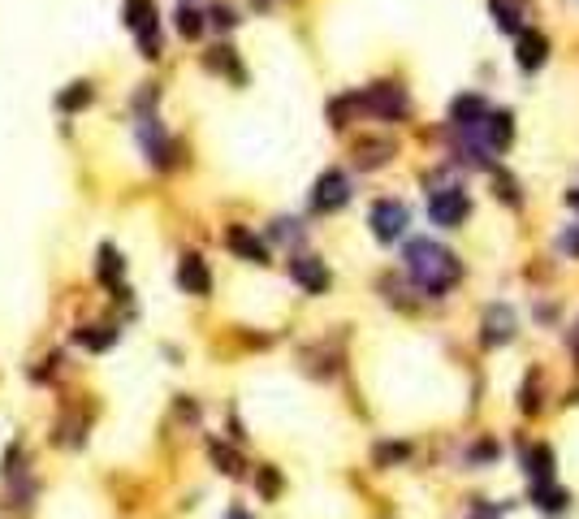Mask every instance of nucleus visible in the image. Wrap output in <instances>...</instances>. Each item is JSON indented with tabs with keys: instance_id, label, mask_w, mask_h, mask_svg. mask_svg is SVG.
Returning a JSON list of instances; mask_svg holds the SVG:
<instances>
[{
	"instance_id": "2f4dec72",
	"label": "nucleus",
	"mask_w": 579,
	"mask_h": 519,
	"mask_svg": "<svg viewBox=\"0 0 579 519\" xmlns=\"http://www.w3.org/2000/svg\"><path fill=\"white\" fill-rule=\"evenodd\" d=\"M225 519H251V515H247L242 506H234V511H229V515H225Z\"/></svg>"
},
{
	"instance_id": "c756f323",
	"label": "nucleus",
	"mask_w": 579,
	"mask_h": 519,
	"mask_svg": "<svg viewBox=\"0 0 579 519\" xmlns=\"http://www.w3.org/2000/svg\"><path fill=\"white\" fill-rule=\"evenodd\" d=\"M540 407V399H537V381H528L523 385V411H537Z\"/></svg>"
},
{
	"instance_id": "a211bd4d",
	"label": "nucleus",
	"mask_w": 579,
	"mask_h": 519,
	"mask_svg": "<svg viewBox=\"0 0 579 519\" xmlns=\"http://www.w3.org/2000/svg\"><path fill=\"white\" fill-rule=\"evenodd\" d=\"M489 14H493V22H498V31H506V35H519L523 31L519 5H510V0H489Z\"/></svg>"
},
{
	"instance_id": "aec40b11",
	"label": "nucleus",
	"mask_w": 579,
	"mask_h": 519,
	"mask_svg": "<svg viewBox=\"0 0 579 519\" xmlns=\"http://www.w3.org/2000/svg\"><path fill=\"white\" fill-rule=\"evenodd\" d=\"M528 477H532V485L554 480V450H549V446H532V450H528Z\"/></svg>"
},
{
	"instance_id": "0eeeda50",
	"label": "nucleus",
	"mask_w": 579,
	"mask_h": 519,
	"mask_svg": "<svg viewBox=\"0 0 579 519\" xmlns=\"http://www.w3.org/2000/svg\"><path fill=\"white\" fill-rule=\"evenodd\" d=\"M290 278L299 281L307 295H324L329 290V269H324V260H316V256H294L290 260Z\"/></svg>"
},
{
	"instance_id": "9d476101",
	"label": "nucleus",
	"mask_w": 579,
	"mask_h": 519,
	"mask_svg": "<svg viewBox=\"0 0 579 519\" xmlns=\"http://www.w3.org/2000/svg\"><path fill=\"white\" fill-rule=\"evenodd\" d=\"M178 286L186 290V295H212V273H208V260L182 256V264H178Z\"/></svg>"
},
{
	"instance_id": "412c9836",
	"label": "nucleus",
	"mask_w": 579,
	"mask_h": 519,
	"mask_svg": "<svg viewBox=\"0 0 579 519\" xmlns=\"http://www.w3.org/2000/svg\"><path fill=\"white\" fill-rule=\"evenodd\" d=\"M208 455L217 459V467L225 472V477H242V472H247V463H242L238 450H229V446H225V441H217V438L208 441Z\"/></svg>"
},
{
	"instance_id": "bb28decb",
	"label": "nucleus",
	"mask_w": 579,
	"mask_h": 519,
	"mask_svg": "<svg viewBox=\"0 0 579 519\" xmlns=\"http://www.w3.org/2000/svg\"><path fill=\"white\" fill-rule=\"evenodd\" d=\"M277 489H281L277 467H260V494L264 498H277Z\"/></svg>"
},
{
	"instance_id": "1a4fd4ad",
	"label": "nucleus",
	"mask_w": 579,
	"mask_h": 519,
	"mask_svg": "<svg viewBox=\"0 0 579 519\" xmlns=\"http://www.w3.org/2000/svg\"><path fill=\"white\" fill-rule=\"evenodd\" d=\"M484 346H506V342L515 338V312L506 307V303H498V307H489L484 312Z\"/></svg>"
},
{
	"instance_id": "393cba45",
	"label": "nucleus",
	"mask_w": 579,
	"mask_h": 519,
	"mask_svg": "<svg viewBox=\"0 0 579 519\" xmlns=\"http://www.w3.org/2000/svg\"><path fill=\"white\" fill-rule=\"evenodd\" d=\"M406 455H411V446H406V441H380V446H377V463H380V467L402 463Z\"/></svg>"
},
{
	"instance_id": "c85d7f7f",
	"label": "nucleus",
	"mask_w": 579,
	"mask_h": 519,
	"mask_svg": "<svg viewBox=\"0 0 579 519\" xmlns=\"http://www.w3.org/2000/svg\"><path fill=\"white\" fill-rule=\"evenodd\" d=\"M273 225H277V230H273L277 239H299V234H303L299 221H273Z\"/></svg>"
},
{
	"instance_id": "2eb2a0df",
	"label": "nucleus",
	"mask_w": 579,
	"mask_h": 519,
	"mask_svg": "<svg viewBox=\"0 0 579 519\" xmlns=\"http://www.w3.org/2000/svg\"><path fill=\"white\" fill-rule=\"evenodd\" d=\"M389 156H394V139H385V135H380V139L355 143V165H360V169H380Z\"/></svg>"
},
{
	"instance_id": "423d86ee",
	"label": "nucleus",
	"mask_w": 579,
	"mask_h": 519,
	"mask_svg": "<svg viewBox=\"0 0 579 519\" xmlns=\"http://www.w3.org/2000/svg\"><path fill=\"white\" fill-rule=\"evenodd\" d=\"M368 225H372V234L380 242H394L406 234V203L398 200H377L372 203V212H368Z\"/></svg>"
},
{
	"instance_id": "ddd939ff",
	"label": "nucleus",
	"mask_w": 579,
	"mask_h": 519,
	"mask_svg": "<svg viewBox=\"0 0 579 519\" xmlns=\"http://www.w3.org/2000/svg\"><path fill=\"white\" fill-rule=\"evenodd\" d=\"M225 242H229V251L242 260H251V264H268V247H264L247 225H229V234H225Z\"/></svg>"
},
{
	"instance_id": "5701e85b",
	"label": "nucleus",
	"mask_w": 579,
	"mask_h": 519,
	"mask_svg": "<svg viewBox=\"0 0 579 519\" xmlns=\"http://www.w3.org/2000/svg\"><path fill=\"white\" fill-rule=\"evenodd\" d=\"M532 502H537L540 511H562V506L571 502V494H566V489H558L554 480H545V485H532Z\"/></svg>"
},
{
	"instance_id": "4be33fe9",
	"label": "nucleus",
	"mask_w": 579,
	"mask_h": 519,
	"mask_svg": "<svg viewBox=\"0 0 579 519\" xmlns=\"http://www.w3.org/2000/svg\"><path fill=\"white\" fill-rule=\"evenodd\" d=\"M79 342L87 351L100 355V351H108V346L117 342V329H113V325H87V329H79Z\"/></svg>"
},
{
	"instance_id": "f8f14e48",
	"label": "nucleus",
	"mask_w": 579,
	"mask_h": 519,
	"mask_svg": "<svg viewBox=\"0 0 579 519\" xmlns=\"http://www.w3.org/2000/svg\"><path fill=\"white\" fill-rule=\"evenodd\" d=\"M480 135H484V147H489V152H506L510 139H515V118H510L506 109H498V113H489V118H484Z\"/></svg>"
},
{
	"instance_id": "f257e3e1",
	"label": "nucleus",
	"mask_w": 579,
	"mask_h": 519,
	"mask_svg": "<svg viewBox=\"0 0 579 519\" xmlns=\"http://www.w3.org/2000/svg\"><path fill=\"white\" fill-rule=\"evenodd\" d=\"M406 273L416 278V286L424 295H445L462 278V260L454 251H445L441 242L416 239L406 242Z\"/></svg>"
},
{
	"instance_id": "cd10ccee",
	"label": "nucleus",
	"mask_w": 579,
	"mask_h": 519,
	"mask_svg": "<svg viewBox=\"0 0 579 519\" xmlns=\"http://www.w3.org/2000/svg\"><path fill=\"white\" fill-rule=\"evenodd\" d=\"M562 251H566V256H579V225H566V234H562Z\"/></svg>"
},
{
	"instance_id": "f03ea898",
	"label": "nucleus",
	"mask_w": 579,
	"mask_h": 519,
	"mask_svg": "<svg viewBox=\"0 0 579 519\" xmlns=\"http://www.w3.org/2000/svg\"><path fill=\"white\" fill-rule=\"evenodd\" d=\"M126 26L135 31L139 52L147 61L160 57V22H156V5L152 0H126Z\"/></svg>"
},
{
	"instance_id": "f3484780",
	"label": "nucleus",
	"mask_w": 579,
	"mask_h": 519,
	"mask_svg": "<svg viewBox=\"0 0 579 519\" xmlns=\"http://www.w3.org/2000/svg\"><path fill=\"white\" fill-rule=\"evenodd\" d=\"M91 100H96V87H91V82H70L57 96V109L61 113H82Z\"/></svg>"
},
{
	"instance_id": "39448f33",
	"label": "nucleus",
	"mask_w": 579,
	"mask_h": 519,
	"mask_svg": "<svg viewBox=\"0 0 579 519\" xmlns=\"http://www.w3.org/2000/svg\"><path fill=\"white\" fill-rule=\"evenodd\" d=\"M350 203V178L341 169H324L316 178V191H312V208L316 212H338Z\"/></svg>"
},
{
	"instance_id": "7ed1b4c3",
	"label": "nucleus",
	"mask_w": 579,
	"mask_h": 519,
	"mask_svg": "<svg viewBox=\"0 0 579 519\" xmlns=\"http://www.w3.org/2000/svg\"><path fill=\"white\" fill-rule=\"evenodd\" d=\"M360 109H368L372 118L402 121L406 113H411V100H406V91H402L398 82H372V87L360 96Z\"/></svg>"
},
{
	"instance_id": "4468645a",
	"label": "nucleus",
	"mask_w": 579,
	"mask_h": 519,
	"mask_svg": "<svg viewBox=\"0 0 579 519\" xmlns=\"http://www.w3.org/2000/svg\"><path fill=\"white\" fill-rule=\"evenodd\" d=\"M545 57H549V40L540 35V31H519V52H515V61H519V70H540L545 65Z\"/></svg>"
},
{
	"instance_id": "a878e982",
	"label": "nucleus",
	"mask_w": 579,
	"mask_h": 519,
	"mask_svg": "<svg viewBox=\"0 0 579 519\" xmlns=\"http://www.w3.org/2000/svg\"><path fill=\"white\" fill-rule=\"evenodd\" d=\"M208 22H212L217 31H234V26H238V14H234L229 5H212V14H208Z\"/></svg>"
},
{
	"instance_id": "9b49d317",
	"label": "nucleus",
	"mask_w": 579,
	"mask_h": 519,
	"mask_svg": "<svg viewBox=\"0 0 579 519\" xmlns=\"http://www.w3.org/2000/svg\"><path fill=\"white\" fill-rule=\"evenodd\" d=\"M484 118H489V104L480 100V96H459V100H454V109H450V121L459 126L462 135H480Z\"/></svg>"
},
{
	"instance_id": "dca6fc26",
	"label": "nucleus",
	"mask_w": 579,
	"mask_h": 519,
	"mask_svg": "<svg viewBox=\"0 0 579 519\" xmlns=\"http://www.w3.org/2000/svg\"><path fill=\"white\" fill-rule=\"evenodd\" d=\"M96 273H100L104 286H117V295H121V273H126V264H121L117 247H108V242H104L100 256H96Z\"/></svg>"
},
{
	"instance_id": "6e6552de",
	"label": "nucleus",
	"mask_w": 579,
	"mask_h": 519,
	"mask_svg": "<svg viewBox=\"0 0 579 519\" xmlns=\"http://www.w3.org/2000/svg\"><path fill=\"white\" fill-rule=\"evenodd\" d=\"M139 143H143V152H147V160L152 165H160V169H169L173 160H169V139H164V130H160V121L156 118H139Z\"/></svg>"
},
{
	"instance_id": "7c9ffc66",
	"label": "nucleus",
	"mask_w": 579,
	"mask_h": 519,
	"mask_svg": "<svg viewBox=\"0 0 579 519\" xmlns=\"http://www.w3.org/2000/svg\"><path fill=\"white\" fill-rule=\"evenodd\" d=\"M566 342H571V351H575V355H579V320H575V329L566 334Z\"/></svg>"
},
{
	"instance_id": "b1692460",
	"label": "nucleus",
	"mask_w": 579,
	"mask_h": 519,
	"mask_svg": "<svg viewBox=\"0 0 579 519\" xmlns=\"http://www.w3.org/2000/svg\"><path fill=\"white\" fill-rule=\"evenodd\" d=\"M173 18H178V35H182V40H200V35H203V14H200V9H186V5H182Z\"/></svg>"
},
{
	"instance_id": "6ab92c4d",
	"label": "nucleus",
	"mask_w": 579,
	"mask_h": 519,
	"mask_svg": "<svg viewBox=\"0 0 579 519\" xmlns=\"http://www.w3.org/2000/svg\"><path fill=\"white\" fill-rule=\"evenodd\" d=\"M203 65H208V70H220V74H229V79H234V82H242V79H247V74H242V65H238V57H234V48H229V43H220V48H212V52L203 57Z\"/></svg>"
},
{
	"instance_id": "20e7f679",
	"label": "nucleus",
	"mask_w": 579,
	"mask_h": 519,
	"mask_svg": "<svg viewBox=\"0 0 579 519\" xmlns=\"http://www.w3.org/2000/svg\"><path fill=\"white\" fill-rule=\"evenodd\" d=\"M472 212V200H467V191L462 186H441L428 195V217L433 225H445V230H459L462 221Z\"/></svg>"
}]
</instances>
